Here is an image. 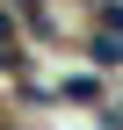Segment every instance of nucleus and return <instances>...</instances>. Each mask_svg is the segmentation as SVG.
Returning a JSON list of instances; mask_svg holds the SVG:
<instances>
[{
	"mask_svg": "<svg viewBox=\"0 0 123 130\" xmlns=\"http://www.w3.org/2000/svg\"><path fill=\"white\" fill-rule=\"evenodd\" d=\"M0 29H7V22H0Z\"/></svg>",
	"mask_w": 123,
	"mask_h": 130,
	"instance_id": "1",
	"label": "nucleus"
}]
</instances>
